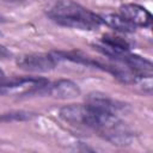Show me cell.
<instances>
[{"instance_id":"6da1fadb","label":"cell","mask_w":153,"mask_h":153,"mask_svg":"<svg viewBox=\"0 0 153 153\" xmlns=\"http://www.w3.org/2000/svg\"><path fill=\"white\" fill-rule=\"evenodd\" d=\"M60 117L72 126L85 127L98 131L114 145H128L131 140V133L118 118L117 114L91 102L66 105L60 109Z\"/></svg>"},{"instance_id":"7a4b0ae2","label":"cell","mask_w":153,"mask_h":153,"mask_svg":"<svg viewBox=\"0 0 153 153\" xmlns=\"http://www.w3.org/2000/svg\"><path fill=\"white\" fill-rule=\"evenodd\" d=\"M48 17L56 24L79 30H97L103 24L102 17L72 0L55 2L47 12Z\"/></svg>"},{"instance_id":"3957f363","label":"cell","mask_w":153,"mask_h":153,"mask_svg":"<svg viewBox=\"0 0 153 153\" xmlns=\"http://www.w3.org/2000/svg\"><path fill=\"white\" fill-rule=\"evenodd\" d=\"M49 81L41 76H18L6 78L0 84V94H39Z\"/></svg>"},{"instance_id":"277c9868","label":"cell","mask_w":153,"mask_h":153,"mask_svg":"<svg viewBox=\"0 0 153 153\" xmlns=\"http://www.w3.org/2000/svg\"><path fill=\"white\" fill-rule=\"evenodd\" d=\"M60 59L56 53H39L23 55L17 60L19 68L27 72H48L56 67Z\"/></svg>"},{"instance_id":"5b68a950","label":"cell","mask_w":153,"mask_h":153,"mask_svg":"<svg viewBox=\"0 0 153 153\" xmlns=\"http://www.w3.org/2000/svg\"><path fill=\"white\" fill-rule=\"evenodd\" d=\"M39 94H45L59 99H72L80 94V88L74 81L61 79L55 82H48Z\"/></svg>"},{"instance_id":"8992f818","label":"cell","mask_w":153,"mask_h":153,"mask_svg":"<svg viewBox=\"0 0 153 153\" xmlns=\"http://www.w3.org/2000/svg\"><path fill=\"white\" fill-rule=\"evenodd\" d=\"M134 26L148 27L152 24V14L142 6L136 4H126L120 7V13Z\"/></svg>"},{"instance_id":"52a82bcc","label":"cell","mask_w":153,"mask_h":153,"mask_svg":"<svg viewBox=\"0 0 153 153\" xmlns=\"http://www.w3.org/2000/svg\"><path fill=\"white\" fill-rule=\"evenodd\" d=\"M102 20L108 26L112 27L114 30H116L118 32H123V33L134 32L136 29V26H134L131 23H129L121 14H105L102 17Z\"/></svg>"},{"instance_id":"ba28073f","label":"cell","mask_w":153,"mask_h":153,"mask_svg":"<svg viewBox=\"0 0 153 153\" xmlns=\"http://www.w3.org/2000/svg\"><path fill=\"white\" fill-rule=\"evenodd\" d=\"M36 116V114L33 112H29V111H11V112H6L2 114L0 116V121L1 122H18V121H29L31 118H33Z\"/></svg>"},{"instance_id":"9c48e42d","label":"cell","mask_w":153,"mask_h":153,"mask_svg":"<svg viewBox=\"0 0 153 153\" xmlns=\"http://www.w3.org/2000/svg\"><path fill=\"white\" fill-rule=\"evenodd\" d=\"M11 56V53L7 50V48L2 44H0V57H8Z\"/></svg>"},{"instance_id":"30bf717a","label":"cell","mask_w":153,"mask_h":153,"mask_svg":"<svg viewBox=\"0 0 153 153\" xmlns=\"http://www.w3.org/2000/svg\"><path fill=\"white\" fill-rule=\"evenodd\" d=\"M5 79H6V75H5V73H4V71H2L1 68H0V84H2Z\"/></svg>"}]
</instances>
